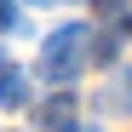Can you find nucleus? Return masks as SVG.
<instances>
[{
  "mask_svg": "<svg viewBox=\"0 0 132 132\" xmlns=\"http://www.w3.org/2000/svg\"><path fill=\"white\" fill-rule=\"evenodd\" d=\"M40 6H52V0H40Z\"/></svg>",
  "mask_w": 132,
  "mask_h": 132,
  "instance_id": "obj_6",
  "label": "nucleus"
},
{
  "mask_svg": "<svg viewBox=\"0 0 132 132\" xmlns=\"http://www.w3.org/2000/svg\"><path fill=\"white\" fill-rule=\"evenodd\" d=\"M115 98H121V103H126V109H132V69H126V75H121V92H115Z\"/></svg>",
  "mask_w": 132,
  "mask_h": 132,
  "instance_id": "obj_5",
  "label": "nucleus"
},
{
  "mask_svg": "<svg viewBox=\"0 0 132 132\" xmlns=\"http://www.w3.org/2000/svg\"><path fill=\"white\" fill-rule=\"evenodd\" d=\"M86 40H92L86 23H63V29H52L46 40H40V80L69 86V80L86 69Z\"/></svg>",
  "mask_w": 132,
  "mask_h": 132,
  "instance_id": "obj_1",
  "label": "nucleus"
},
{
  "mask_svg": "<svg viewBox=\"0 0 132 132\" xmlns=\"http://www.w3.org/2000/svg\"><path fill=\"white\" fill-rule=\"evenodd\" d=\"M35 126H40V132H80V109H75V98H69V92L46 98V103H40V115H35Z\"/></svg>",
  "mask_w": 132,
  "mask_h": 132,
  "instance_id": "obj_2",
  "label": "nucleus"
},
{
  "mask_svg": "<svg viewBox=\"0 0 132 132\" xmlns=\"http://www.w3.org/2000/svg\"><path fill=\"white\" fill-rule=\"evenodd\" d=\"M17 103H29V80L12 57H0V109H17Z\"/></svg>",
  "mask_w": 132,
  "mask_h": 132,
  "instance_id": "obj_3",
  "label": "nucleus"
},
{
  "mask_svg": "<svg viewBox=\"0 0 132 132\" xmlns=\"http://www.w3.org/2000/svg\"><path fill=\"white\" fill-rule=\"evenodd\" d=\"M0 29H17V0H0Z\"/></svg>",
  "mask_w": 132,
  "mask_h": 132,
  "instance_id": "obj_4",
  "label": "nucleus"
}]
</instances>
